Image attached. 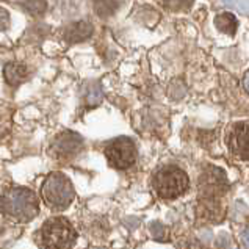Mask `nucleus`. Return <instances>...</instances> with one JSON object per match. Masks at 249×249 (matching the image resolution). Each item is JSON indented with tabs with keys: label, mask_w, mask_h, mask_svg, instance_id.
I'll return each instance as SVG.
<instances>
[{
	"label": "nucleus",
	"mask_w": 249,
	"mask_h": 249,
	"mask_svg": "<svg viewBox=\"0 0 249 249\" xmlns=\"http://www.w3.org/2000/svg\"><path fill=\"white\" fill-rule=\"evenodd\" d=\"M39 212V199L27 187H6L0 191V213L16 223H30Z\"/></svg>",
	"instance_id": "f257e3e1"
},
{
	"label": "nucleus",
	"mask_w": 249,
	"mask_h": 249,
	"mask_svg": "<svg viewBox=\"0 0 249 249\" xmlns=\"http://www.w3.org/2000/svg\"><path fill=\"white\" fill-rule=\"evenodd\" d=\"M151 185L161 201H176L190 190V177L177 165H161L154 171Z\"/></svg>",
	"instance_id": "f03ea898"
},
{
	"label": "nucleus",
	"mask_w": 249,
	"mask_h": 249,
	"mask_svg": "<svg viewBox=\"0 0 249 249\" xmlns=\"http://www.w3.org/2000/svg\"><path fill=\"white\" fill-rule=\"evenodd\" d=\"M41 249H72L77 241V231L65 216H52L42 223L36 235Z\"/></svg>",
	"instance_id": "7ed1b4c3"
},
{
	"label": "nucleus",
	"mask_w": 249,
	"mask_h": 249,
	"mask_svg": "<svg viewBox=\"0 0 249 249\" xmlns=\"http://www.w3.org/2000/svg\"><path fill=\"white\" fill-rule=\"evenodd\" d=\"M41 197L49 209H52L53 212H63L75 199L74 185L66 174L53 171L41 185Z\"/></svg>",
	"instance_id": "20e7f679"
},
{
	"label": "nucleus",
	"mask_w": 249,
	"mask_h": 249,
	"mask_svg": "<svg viewBox=\"0 0 249 249\" xmlns=\"http://www.w3.org/2000/svg\"><path fill=\"white\" fill-rule=\"evenodd\" d=\"M105 159L111 168L118 171L130 169L138 160V149L135 141L127 137H119L108 141L104 147Z\"/></svg>",
	"instance_id": "39448f33"
},
{
	"label": "nucleus",
	"mask_w": 249,
	"mask_h": 249,
	"mask_svg": "<svg viewBox=\"0 0 249 249\" xmlns=\"http://www.w3.org/2000/svg\"><path fill=\"white\" fill-rule=\"evenodd\" d=\"M224 143L233 159L249 161V119L233 121L227 125Z\"/></svg>",
	"instance_id": "423d86ee"
},
{
	"label": "nucleus",
	"mask_w": 249,
	"mask_h": 249,
	"mask_svg": "<svg viewBox=\"0 0 249 249\" xmlns=\"http://www.w3.org/2000/svg\"><path fill=\"white\" fill-rule=\"evenodd\" d=\"M82 151H83L82 137L69 130L61 132L58 137H55L51 147H49V154H51L55 160H60V161L74 160Z\"/></svg>",
	"instance_id": "0eeeda50"
},
{
	"label": "nucleus",
	"mask_w": 249,
	"mask_h": 249,
	"mask_svg": "<svg viewBox=\"0 0 249 249\" xmlns=\"http://www.w3.org/2000/svg\"><path fill=\"white\" fill-rule=\"evenodd\" d=\"M3 75H5L6 83H8L10 87L16 88L20 83H24L27 80L28 69L22 63H8L3 69Z\"/></svg>",
	"instance_id": "6e6552de"
},
{
	"label": "nucleus",
	"mask_w": 249,
	"mask_h": 249,
	"mask_svg": "<svg viewBox=\"0 0 249 249\" xmlns=\"http://www.w3.org/2000/svg\"><path fill=\"white\" fill-rule=\"evenodd\" d=\"M92 33V25L88 22H75L65 28V39L69 42H82Z\"/></svg>",
	"instance_id": "1a4fd4ad"
},
{
	"label": "nucleus",
	"mask_w": 249,
	"mask_h": 249,
	"mask_svg": "<svg viewBox=\"0 0 249 249\" xmlns=\"http://www.w3.org/2000/svg\"><path fill=\"white\" fill-rule=\"evenodd\" d=\"M237 19L232 16L231 13H224V14H219L216 18V27L221 30L223 33H227V35H233L237 32Z\"/></svg>",
	"instance_id": "9d476101"
},
{
	"label": "nucleus",
	"mask_w": 249,
	"mask_h": 249,
	"mask_svg": "<svg viewBox=\"0 0 249 249\" xmlns=\"http://www.w3.org/2000/svg\"><path fill=\"white\" fill-rule=\"evenodd\" d=\"M118 5L115 0H96L94 2V10L97 13V16L101 18H108L113 13L116 11Z\"/></svg>",
	"instance_id": "9b49d317"
},
{
	"label": "nucleus",
	"mask_w": 249,
	"mask_h": 249,
	"mask_svg": "<svg viewBox=\"0 0 249 249\" xmlns=\"http://www.w3.org/2000/svg\"><path fill=\"white\" fill-rule=\"evenodd\" d=\"M25 8L32 14H42L47 8V3L46 0H27Z\"/></svg>",
	"instance_id": "f8f14e48"
},
{
	"label": "nucleus",
	"mask_w": 249,
	"mask_h": 249,
	"mask_svg": "<svg viewBox=\"0 0 249 249\" xmlns=\"http://www.w3.org/2000/svg\"><path fill=\"white\" fill-rule=\"evenodd\" d=\"M193 0H165V5L171 11H183L188 10Z\"/></svg>",
	"instance_id": "ddd939ff"
},
{
	"label": "nucleus",
	"mask_w": 249,
	"mask_h": 249,
	"mask_svg": "<svg viewBox=\"0 0 249 249\" xmlns=\"http://www.w3.org/2000/svg\"><path fill=\"white\" fill-rule=\"evenodd\" d=\"M10 27V16L3 8H0V30H6Z\"/></svg>",
	"instance_id": "4468645a"
},
{
	"label": "nucleus",
	"mask_w": 249,
	"mask_h": 249,
	"mask_svg": "<svg viewBox=\"0 0 249 249\" xmlns=\"http://www.w3.org/2000/svg\"><path fill=\"white\" fill-rule=\"evenodd\" d=\"M243 238H245V241H246V245L249 246V229L243 232Z\"/></svg>",
	"instance_id": "2eb2a0df"
}]
</instances>
